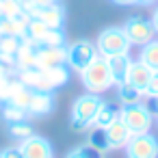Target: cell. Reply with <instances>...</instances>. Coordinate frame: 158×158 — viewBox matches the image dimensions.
I'll return each mask as SVG.
<instances>
[{
	"label": "cell",
	"mask_w": 158,
	"mask_h": 158,
	"mask_svg": "<svg viewBox=\"0 0 158 158\" xmlns=\"http://www.w3.org/2000/svg\"><path fill=\"white\" fill-rule=\"evenodd\" d=\"M28 13H31L33 18L41 20V22H44L46 26H50V28H63L65 15H67L65 7H63L61 2H56V5H46V7H31Z\"/></svg>",
	"instance_id": "30bf717a"
},
{
	"label": "cell",
	"mask_w": 158,
	"mask_h": 158,
	"mask_svg": "<svg viewBox=\"0 0 158 158\" xmlns=\"http://www.w3.org/2000/svg\"><path fill=\"white\" fill-rule=\"evenodd\" d=\"M39 44L41 46H65V33H63V28H48Z\"/></svg>",
	"instance_id": "d4e9b609"
},
{
	"label": "cell",
	"mask_w": 158,
	"mask_h": 158,
	"mask_svg": "<svg viewBox=\"0 0 158 158\" xmlns=\"http://www.w3.org/2000/svg\"><path fill=\"white\" fill-rule=\"evenodd\" d=\"M0 37H2V33H0Z\"/></svg>",
	"instance_id": "74e56055"
},
{
	"label": "cell",
	"mask_w": 158,
	"mask_h": 158,
	"mask_svg": "<svg viewBox=\"0 0 158 158\" xmlns=\"http://www.w3.org/2000/svg\"><path fill=\"white\" fill-rule=\"evenodd\" d=\"M80 80H82V87L89 91V93H104L113 87V76H110V69H108V63L104 56H98L89 67H85L80 72Z\"/></svg>",
	"instance_id": "277c9868"
},
{
	"label": "cell",
	"mask_w": 158,
	"mask_h": 158,
	"mask_svg": "<svg viewBox=\"0 0 158 158\" xmlns=\"http://www.w3.org/2000/svg\"><path fill=\"white\" fill-rule=\"evenodd\" d=\"M121 28H123L126 37L130 39V44H132V46H139V48L145 46V44H149L152 39H156V31H154L152 22L145 20V18H141V15L128 18Z\"/></svg>",
	"instance_id": "ba28073f"
},
{
	"label": "cell",
	"mask_w": 158,
	"mask_h": 158,
	"mask_svg": "<svg viewBox=\"0 0 158 158\" xmlns=\"http://www.w3.org/2000/svg\"><path fill=\"white\" fill-rule=\"evenodd\" d=\"M154 121H156V126H158V113H156V119H154Z\"/></svg>",
	"instance_id": "d590c367"
},
{
	"label": "cell",
	"mask_w": 158,
	"mask_h": 158,
	"mask_svg": "<svg viewBox=\"0 0 158 158\" xmlns=\"http://www.w3.org/2000/svg\"><path fill=\"white\" fill-rule=\"evenodd\" d=\"M117 115H119V108H117L115 104L102 100V104H100V108H98V115H95V119H93L91 126H95V128H106L110 121L117 119Z\"/></svg>",
	"instance_id": "e0dca14e"
},
{
	"label": "cell",
	"mask_w": 158,
	"mask_h": 158,
	"mask_svg": "<svg viewBox=\"0 0 158 158\" xmlns=\"http://www.w3.org/2000/svg\"><path fill=\"white\" fill-rule=\"evenodd\" d=\"M18 147L22 152V158H54L52 143L46 136H39V134H33V136L24 139Z\"/></svg>",
	"instance_id": "9c48e42d"
},
{
	"label": "cell",
	"mask_w": 158,
	"mask_h": 158,
	"mask_svg": "<svg viewBox=\"0 0 158 158\" xmlns=\"http://www.w3.org/2000/svg\"><path fill=\"white\" fill-rule=\"evenodd\" d=\"M26 9L18 2V0H2L0 5V18H20Z\"/></svg>",
	"instance_id": "cb8c5ba5"
},
{
	"label": "cell",
	"mask_w": 158,
	"mask_h": 158,
	"mask_svg": "<svg viewBox=\"0 0 158 158\" xmlns=\"http://www.w3.org/2000/svg\"><path fill=\"white\" fill-rule=\"evenodd\" d=\"M119 121L130 130V134H141V132H149L154 126V113L147 104L136 102V104H123L119 108Z\"/></svg>",
	"instance_id": "3957f363"
},
{
	"label": "cell",
	"mask_w": 158,
	"mask_h": 158,
	"mask_svg": "<svg viewBox=\"0 0 158 158\" xmlns=\"http://www.w3.org/2000/svg\"><path fill=\"white\" fill-rule=\"evenodd\" d=\"M139 61H141V63H145L152 72H158V39H152L149 44L141 46Z\"/></svg>",
	"instance_id": "ac0fdd59"
},
{
	"label": "cell",
	"mask_w": 158,
	"mask_h": 158,
	"mask_svg": "<svg viewBox=\"0 0 158 158\" xmlns=\"http://www.w3.org/2000/svg\"><path fill=\"white\" fill-rule=\"evenodd\" d=\"M95 48H98V54L100 56H115V54H130V39L126 37L123 28L119 26H108L104 28L98 39H95Z\"/></svg>",
	"instance_id": "5b68a950"
},
{
	"label": "cell",
	"mask_w": 158,
	"mask_h": 158,
	"mask_svg": "<svg viewBox=\"0 0 158 158\" xmlns=\"http://www.w3.org/2000/svg\"><path fill=\"white\" fill-rule=\"evenodd\" d=\"M104 132H106V141H108V149L110 152H115V149H123L126 147V143L130 141V130L119 121V117L115 119V121H110L106 128H104Z\"/></svg>",
	"instance_id": "5bb4252c"
},
{
	"label": "cell",
	"mask_w": 158,
	"mask_h": 158,
	"mask_svg": "<svg viewBox=\"0 0 158 158\" xmlns=\"http://www.w3.org/2000/svg\"><path fill=\"white\" fill-rule=\"evenodd\" d=\"M13 61H15V72H24V69L37 67V44L24 39L22 48L13 56Z\"/></svg>",
	"instance_id": "9a60e30c"
},
{
	"label": "cell",
	"mask_w": 158,
	"mask_h": 158,
	"mask_svg": "<svg viewBox=\"0 0 158 158\" xmlns=\"http://www.w3.org/2000/svg\"><path fill=\"white\" fill-rule=\"evenodd\" d=\"M102 104L100 93H82L74 100L72 104V115H69V128L74 132H87L98 115V108Z\"/></svg>",
	"instance_id": "7a4b0ae2"
},
{
	"label": "cell",
	"mask_w": 158,
	"mask_h": 158,
	"mask_svg": "<svg viewBox=\"0 0 158 158\" xmlns=\"http://www.w3.org/2000/svg\"><path fill=\"white\" fill-rule=\"evenodd\" d=\"M7 132H9V136H11L13 141H18V143H22L24 139H28V136H33V134H35V130H33V126H31V121H28V119H26V121L7 123Z\"/></svg>",
	"instance_id": "44dd1931"
},
{
	"label": "cell",
	"mask_w": 158,
	"mask_h": 158,
	"mask_svg": "<svg viewBox=\"0 0 158 158\" xmlns=\"http://www.w3.org/2000/svg\"><path fill=\"white\" fill-rule=\"evenodd\" d=\"M152 102H154V104H152V106H154V110H156V113H158V98H154V100H152Z\"/></svg>",
	"instance_id": "e575fe53"
},
{
	"label": "cell",
	"mask_w": 158,
	"mask_h": 158,
	"mask_svg": "<svg viewBox=\"0 0 158 158\" xmlns=\"http://www.w3.org/2000/svg\"><path fill=\"white\" fill-rule=\"evenodd\" d=\"M61 0H33V7H46V5H56Z\"/></svg>",
	"instance_id": "f546056e"
},
{
	"label": "cell",
	"mask_w": 158,
	"mask_h": 158,
	"mask_svg": "<svg viewBox=\"0 0 158 158\" xmlns=\"http://www.w3.org/2000/svg\"><path fill=\"white\" fill-rule=\"evenodd\" d=\"M18 74H20L18 78L35 91H54L69 80V67L67 65H61V67H31V69L18 72Z\"/></svg>",
	"instance_id": "6da1fadb"
},
{
	"label": "cell",
	"mask_w": 158,
	"mask_h": 158,
	"mask_svg": "<svg viewBox=\"0 0 158 158\" xmlns=\"http://www.w3.org/2000/svg\"><path fill=\"white\" fill-rule=\"evenodd\" d=\"M152 74H154V72H152L145 63L132 61V67H130V74H128V82L134 85V87L143 93L145 87H147V82H149V78H152Z\"/></svg>",
	"instance_id": "2e32d148"
},
{
	"label": "cell",
	"mask_w": 158,
	"mask_h": 158,
	"mask_svg": "<svg viewBox=\"0 0 158 158\" xmlns=\"http://www.w3.org/2000/svg\"><path fill=\"white\" fill-rule=\"evenodd\" d=\"M143 98H158V72H154L152 74V78H149V82H147V87H145V91H143Z\"/></svg>",
	"instance_id": "4316f807"
},
{
	"label": "cell",
	"mask_w": 158,
	"mask_h": 158,
	"mask_svg": "<svg viewBox=\"0 0 158 158\" xmlns=\"http://www.w3.org/2000/svg\"><path fill=\"white\" fill-rule=\"evenodd\" d=\"M18 2H20V5H22V7H24L26 11H28V9L33 7V0H18Z\"/></svg>",
	"instance_id": "d6a6232c"
},
{
	"label": "cell",
	"mask_w": 158,
	"mask_h": 158,
	"mask_svg": "<svg viewBox=\"0 0 158 158\" xmlns=\"http://www.w3.org/2000/svg\"><path fill=\"white\" fill-rule=\"evenodd\" d=\"M158 2V0H136V5H154Z\"/></svg>",
	"instance_id": "836d02e7"
},
{
	"label": "cell",
	"mask_w": 158,
	"mask_h": 158,
	"mask_svg": "<svg viewBox=\"0 0 158 158\" xmlns=\"http://www.w3.org/2000/svg\"><path fill=\"white\" fill-rule=\"evenodd\" d=\"M24 44V37H15V35H2L0 37V54L2 56H9L13 59L18 54V50L22 48Z\"/></svg>",
	"instance_id": "7402d4cb"
},
{
	"label": "cell",
	"mask_w": 158,
	"mask_h": 158,
	"mask_svg": "<svg viewBox=\"0 0 158 158\" xmlns=\"http://www.w3.org/2000/svg\"><path fill=\"white\" fill-rule=\"evenodd\" d=\"M128 158H158V136L152 132L132 134L123 147Z\"/></svg>",
	"instance_id": "52a82bcc"
},
{
	"label": "cell",
	"mask_w": 158,
	"mask_h": 158,
	"mask_svg": "<svg viewBox=\"0 0 158 158\" xmlns=\"http://www.w3.org/2000/svg\"><path fill=\"white\" fill-rule=\"evenodd\" d=\"M110 76H113V87H119L123 82H128V74L132 67V59L130 54H115V56H106Z\"/></svg>",
	"instance_id": "4fadbf2b"
},
{
	"label": "cell",
	"mask_w": 158,
	"mask_h": 158,
	"mask_svg": "<svg viewBox=\"0 0 158 158\" xmlns=\"http://www.w3.org/2000/svg\"><path fill=\"white\" fill-rule=\"evenodd\" d=\"M113 2H117V5H123V7H128V5H136V0H113Z\"/></svg>",
	"instance_id": "1f68e13d"
},
{
	"label": "cell",
	"mask_w": 158,
	"mask_h": 158,
	"mask_svg": "<svg viewBox=\"0 0 158 158\" xmlns=\"http://www.w3.org/2000/svg\"><path fill=\"white\" fill-rule=\"evenodd\" d=\"M0 5H2V0H0Z\"/></svg>",
	"instance_id": "8d00e7d4"
},
{
	"label": "cell",
	"mask_w": 158,
	"mask_h": 158,
	"mask_svg": "<svg viewBox=\"0 0 158 158\" xmlns=\"http://www.w3.org/2000/svg\"><path fill=\"white\" fill-rule=\"evenodd\" d=\"M115 89H117V100L121 102V106H123V104L143 102V93H141L134 85H130V82H123V85H119V87H115Z\"/></svg>",
	"instance_id": "ffe728a7"
},
{
	"label": "cell",
	"mask_w": 158,
	"mask_h": 158,
	"mask_svg": "<svg viewBox=\"0 0 158 158\" xmlns=\"http://www.w3.org/2000/svg\"><path fill=\"white\" fill-rule=\"evenodd\" d=\"M87 143H89L91 147H95L98 152H102V154L110 152V149H108V141H106V132H104V128H95V126H91V128H89V134H87Z\"/></svg>",
	"instance_id": "603a6c76"
},
{
	"label": "cell",
	"mask_w": 158,
	"mask_h": 158,
	"mask_svg": "<svg viewBox=\"0 0 158 158\" xmlns=\"http://www.w3.org/2000/svg\"><path fill=\"white\" fill-rule=\"evenodd\" d=\"M54 110V93L52 91H35L31 95V104L26 108L28 117H46Z\"/></svg>",
	"instance_id": "7c38bea8"
},
{
	"label": "cell",
	"mask_w": 158,
	"mask_h": 158,
	"mask_svg": "<svg viewBox=\"0 0 158 158\" xmlns=\"http://www.w3.org/2000/svg\"><path fill=\"white\" fill-rule=\"evenodd\" d=\"M104 154L102 152H98L95 147H91L89 143H85V145H78V147H74L65 158H102Z\"/></svg>",
	"instance_id": "484cf974"
},
{
	"label": "cell",
	"mask_w": 158,
	"mask_h": 158,
	"mask_svg": "<svg viewBox=\"0 0 158 158\" xmlns=\"http://www.w3.org/2000/svg\"><path fill=\"white\" fill-rule=\"evenodd\" d=\"M98 56H100V54H98L95 41L78 39V41H74V44L67 46V61H65V65H67L72 72L80 74V72H82L85 67H89Z\"/></svg>",
	"instance_id": "8992f818"
},
{
	"label": "cell",
	"mask_w": 158,
	"mask_h": 158,
	"mask_svg": "<svg viewBox=\"0 0 158 158\" xmlns=\"http://www.w3.org/2000/svg\"><path fill=\"white\" fill-rule=\"evenodd\" d=\"M0 117H2L5 123H15V121H26L28 113L24 108H18L9 102H0Z\"/></svg>",
	"instance_id": "d6986e66"
},
{
	"label": "cell",
	"mask_w": 158,
	"mask_h": 158,
	"mask_svg": "<svg viewBox=\"0 0 158 158\" xmlns=\"http://www.w3.org/2000/svg\"><path fill=\"white\" fill-rule=\"evenodd\" d=\"M67 61V46L37 44V67H61Z\"/></svg>",
	"instance_id": "8fae6325"
},
{
	"label": "cell",
	"mask_w": 158,
	"mask_h": 158,
	"mask_svg": "<svg viewBox=\"0 0 158 158\" xmlns=\"http://www.w3.org/2000/svg\"><path fill=\"white\" fill-rule=\"evenodd\" d=\"M11 78L9 76H0V102H5L9 98V91H11Z\"/></svg>",
	"instance_id": "83f0119b"
},
{
	"label": "cell",
	"mask_w": 158,
	"mask_h": 158,
	"mask_svg": "<svg viewBox=\"0 0 158 158\" xmlns=\"http://www.w3.org/2000/svg\"><path fill=\"white\" fill-rule=\"evenodd\" d=\"M149 22H152V26H154V31H156V35H158V7L154 9V13H152Z\"/></svg>",
	"instance_id": "4dcf8cb0"
},
{
	"label": "cell",
	"mask_w": 158,
	"mask_h": 158,
	"mask_svg": "<svg viewBox=\"0 0 158 158\" xmlns=\"http://www.w3.org/2000/svg\"><path fill=\"white\" fill-rule=\"evenodd\" d=\"M0 158H22V152H20L18 145H13V147H5L2 152H0Z\"/></svg>",
	"instance_id": "f1b7e54d"
}]
</instances>
